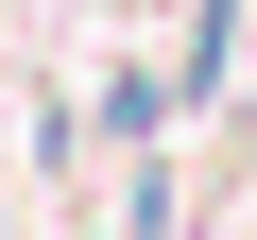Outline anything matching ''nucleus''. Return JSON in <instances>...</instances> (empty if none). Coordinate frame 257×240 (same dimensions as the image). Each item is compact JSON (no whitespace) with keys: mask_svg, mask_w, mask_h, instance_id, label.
Masks as SVG:
<instances>
[]
</instances>
